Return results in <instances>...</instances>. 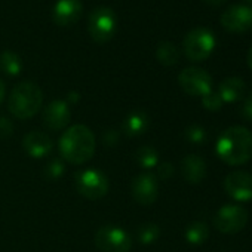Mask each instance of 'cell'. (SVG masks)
Returning <instances> with one entry per match:
<instances>
[{"mask_svg":"<svg viewBox=\"0 0 252 252\" xmlns=\"http://www.w3.org/2000/svg\"><path fill=\"white\" fill-rule=\"evenodd\" d=\"M217 155L230 166L248 163L252 159V132L245 126H230L217 141Z\"/></svg>","mask_w":252,"mask_h":252,"instance_id":"obj_1","label":"cell"},{"mask_svg":"<svg viewBox=\"0 0 252 252\" xmlns=\"http://www.w3.org/2000/svg\"><path fill=\"white\" fill-rule=\"evenodd\" d=\"M60 150L63 158L74 165L88 162L95 152V138L89 128L76 125L67 129L60 140Z\"/></svg>","mask_w":252,"mask_h":252,"instance_id":"obj_2","label":"cell"},{"mask_svg":"<svg viewBox=\"0 0 252 252\" xmlns=\"http://www.w3.org/2000/svg\"><path fill=\"white\" fill-rule=\"evenodd\" d=\"M43 102L40 88L32 82H23L14 88L9 98V108L18 119L33 117Z\"/></svg>","mask_w":252,"mask_h":252,"instance_id":"obj_3","label":"cell"},{"mask_svg":"<svg viewBox=\"0 0 252 252\" xmlns=\"http://www.w3.org/2000/svg\"><path fill=\"white\" fill-rule=\"evenodd\" d=\"M215 36L209 29L197 27L187 33L183 42V49L190 61H205L215 49Z\"/></svg>","mask_w":252,"mask_h":252,"instance_id":"obj_4","label":"cell"},{"mask_svg":"<svg viewBox=\"0 0 252 252\" xmlns=\"http://www.w3.org/2000/svg\"><path fill=\"white\" fill-rule=\"evenodd\" d=\"M88 29L96 43H105L117 30V17L113 9L107 6H98L89 14Z\"/></svg>","mask_w":252,"mask_h":252,"instance_id":"obj_5","label":"cell"},{"mask_svg":"<svg viewBox=\"0 0 252 252\" xmlns=\"http://www.w3.org/2000/svg\"><path fill=\"white\" fill-rule=\"evenodd\" d=\"M246 222H248V211L240 205L221 206L214 217L215 228L225 234H233L243 230Z\"/></svg>","mask_w":252,"mask_h":252,"instance_id":"obj_6","label":"cell"},{"mask_svg":"<svg viewBox=\"0 0 252 252\" xmlns=\"http://www.w3.org/2000/svg\"><path fill=\"white\" fill-rule=\"evenodd\" d=\"M95 242L102 252H129L132 246L129 234L114 225L101 227L96 231Z\"/></svg>","mask_w":252,"mask_h":252,"instance_id":"obj_7","label":"cell"},{"mask_svg":"<svg viewBox=\"0 0 252 252\" xmlns=\"http://www.w3.org/2000/svg\"><path fill=\"white\" fill-rule=\"evenodd\" d=\"M178 82L183 91L193 96H203L212 91L211 76L199 67L184 68L178 76Z\"/></svg>","mask_w":252,"mask_h":252,"instance_id":"obj_8","label":"cell"},{"mask_svg":"<svg viewBox=\"0 0 252 252\" xmlns=\"http://www.w3.org/2000/svg\"><path fill=\"white\" fill-rule=\"evenodd\" d=\"M77 190L88 199H101L108 190V181L102 172L86 169L77 175Z\"/></svg>","mask_w":252,"mask_h":252,"instance_id":"obj_9","label":"cell"},{"mask_svg":"<svg viewBox=\"0 0 252 252\" xmlns=\"http://www.w3.org/2000/svg\"><path fill=\"white\" fill-rule=\"evenodd\" d=\"M225 193L236 202L252 199V174L246 171H233L224 180Z\"/></svg>","mask_w":252,"mask_h":252,"instance_id":"obj_10","label":"cell"},{"mask_svg":"<svg viewBox=\"0 0 252 252\" xmlns=\"http://www.w3.org/2000/svg\"><path fill=\"white\" fill-rule=\"evenodd\" d=\"M220 23L230 33H243L248 29H251L252 11L245 5L230 6L221 14Z\"/></svg>","mask_w":252,"mask_h":252,"instance_id":"obj_11","label":"cell"},{"mask_svg":"<svg viewBox=\"0 0 252 252\" xmlns=\"http://www.w3.org/2000/svg\"><path fill=\"white\" fill-rule=\"evenodd\" d=\"M132 194L141 205H152L158 199V181L152 174H143L132 183Z\"/></svg>","mask_w":252,"mask_h":252,"instance_id":"obj_12","label":"cell"},{"mask_svg":"<svg viewBox=\"0 0 252 252\" xmlns=\"http://www.w3.org/2000/svg\"><path fill=\"white\" fill-rule=\"evenodd\" d=\"M82 11L80 0H58L54 6L52 18L58 26H70L79 21Z\"/></svg>","mask_w":252,"mask_h":252,"instance_id":"obj_13","label":"cell"},{"mask_svg":"<svg viewBox=\"0 0 252 252\" xmlns=\"http://www.w3.org/2000/svg\"><path fill=\"white\" fill-rule=\"evenodd\" d=\"M43 122L49 129L58 131L70 122V108L64 101L51 102L43 113Z\"/></svg>","mask_w":252,"mask_h":252,"instance_id":"obj_14","label":"cell"},{"mask_svg":"<svg viewBox=\"0 0 252 252\" xmlns=\"http://www.w3.org/2000/svg\"><path fill=\"white\" fill-rule=\"evenodd\" d=\"M181 174L190 184H199L206 177V163L197 155H189L181 162Z\"/></svg>","mask_w":252,"mask_h":252,"instance_id":"obj_15","label":"cell"},{"mask_svg":"<svg viewBox=\"0 0 252 252\" xmlns=\"http://www.w3.org/2000/svg\"><path fill=\"white\" fill-rule=\"evenodd\" d=\"M24 149L33 158H43L52 149V140L43 132H30L24 138Z\"/></svg>","mask_w":252,"mask_h":252,"instance_id":"obj_16","label":"cell"},{"mask_svg":"<svg viewBox=\"0 0 252 252\" xmlns=\"http://www.w3.org/2000/svg\"><path fill=\"white\" fill-rule=\"evenodd\" d=\"M245 94V82L240 77H227L218 86V95L222 102H236Z\"/></svg>","mask_w":252,"mask_h":252,"instance_id":"obj_17","label":"cell"},{"mask_svg":"<svg viewBox=\"0 0 252 252\" xmlns=\"http://www.w3.org/2000/svg\"><path fill=\"white\" fill-rule=\"evenodd\" d=\"M0 70L8 76H18L23 70L21 58L12 51L2 52L0 54Z\"/></svg>","mask_w":252,"mask_h":252,"instance_id":"obj_18","label":"cell"},{"mask_svg":"<svg viewBox=\"0 0 252 252\" xmlns=\"http://www.w3.org/2000/svg\"><path fill=\"white\" fill-rule=\"evenodd\" d=\"M156 57L160 64L166 67H172L178 63L180 60V52L177 46L171 42H160L158 49H156Z\"/></svg>","mask_w":252,"mask_h":252,"instance_id":"obj_19","label":"cell"},{"mask_svg":"<svg viewBox=\"0 0 252 252\" xmlns=\"http://www.w3.org/2000/svg\"><path fill=\"white\" fill-rule=\"evenodd\" d=\"M147 116L143 111L132 113L125 122V132L129 135H140L147 129Z\"/></svg>","mask_w":252,"mask_h":252,"instance_id":"obj_20","label":"cell"},{"mask_svg":"<svg viewBox=\"0 0 252 252\" xmlns=\"http://www.w3.org/2000/svg\"><path fill=\"white\" fill-rule=\"evenodd\" d=\"M208 236H209V228L202 221L191 222L187 227V230H186V239L191 245H200V243H203L208 239Z\"/></svg>","mask_w":252,"mask_h":252,"instance_id":"obj_21","label":"cell"},{"mask_svg":"<svg viewBox=\"0 0 252 252\" xmlns=\"http://www.w3.org/2000/svg\"><path fill=\"white\" fill-rule=\"evenodd\" d=\"M137 159L144 168H155L158 165V152L152 147H141L137 153Z\"/></svg>","mask_w":252,"mask_h":252,"instance_id":"obj_22","label":"cell"},{"mask_svg":"<svg viewBox=\"0 0 252 252\" xmlns=\"http://www.w3.org/2000/svg\"><path fill=\"white\" fill-rule=\"evenodd\" d=\"M160 230L156 224H144L138 228V239L143 243H152L158 240Z\"/></svg>","mask_w":252,"mask_h":252,"instance_id":"obj_23","label":"cell"},{"mask_svg":"<svg viewBox=\"0 0 252 252\" xmlns=\"http://www.w3.org/2000/svg\"><path fill=\"white\" fill-rule=\"evenodd\" d=\"M202 104H203V107H205L206 110L217 111V110H220V108L222 107L224 102H222L221 96L218 95V92L211 91L209 94H206V95L202 96Z\"/></svg>","mask_w":252,"mask_h":252,"instance_id":"obj_24","label":"cell"},{"mask_svg":"<svg viewBox=\"0 0 252 252\" xmlns=\"http://www.w3.org/2000/svg\"><path fill=\"white\" fill-rule=\"evenodd\" d=\"M186 137L190 143L193 144H202L206 138V134H205V129L199 125H191L187 128L186 131Z\"/></svg>","mask_w":252,"mask_h":252,"instance_id":"obj_25","label":"cell"},{"mask_svg":"<svg viewBox=\"0 0 252 252\" xmlns=\"http://www.w3.org/2000/svg\"><path fill=\"white\" fill-rule=\"evenodd\" d=\"M242 116L246 117L248 120H252V91L249 92V95H248V96L245 98V101H243Z\"/></svg>","mask_w":252,"mask_h":252,"instance_id":"obj_26","label":"cell"},{"mask_svg":"<svg viewBox=\"0 0 252 252\" xmlns=\"http://www.w3.org/2000/svg\"><path fill=\"white\" fill-rule=\"evenodd\" d=\"M172 174H174V168L171 163H163L158 168V175L160 180H168L172 177Z\"/></svg>","mask_w":252,"mask_h":252,"instance_id":"obj_27","label":"cell"},{"mask_svg":"<svg viewBox=\"0 0 252 252\" xmlns=\"http://www.w3.org/2000/svg\"><path fill=\"white\" fill-rule=\"evenodd\" d=\"M12 132V123L6 117H0V137H9Z\"/></svg>","mask_w":252,"mask_h":252,"instance_id":"obj_28","label":"cell"},{"mask_svg":"<svg viewBox=\"0 0 252 252\" xmlns=\"http://www.w3.org/2000/svg\"><path fill=\"white\" fill-rule=\"evenodd\" d=\"M48 171H49V175H51V177L57 178V177H60V175L63 174L64 166H63V163H60L58 160H54V162L48 166Z\"/></svg>","mask_w":252,"mask_h":252,"instance_id":"obj_29","label":"cell"},{"mask_svg":"<svg viewBox=\"0 0 252 252\" xmlns=\"http://www.w3.org/2000/svg\"><path fill=\"white\" fill-rule=\"evenodd\" d=\"M205 2L209 3V5H212V6H220V5L225 3L227 0H205Z\"/></svg>","mask_w":252,"mask_h":252,"instance_id":"obj_30","label":"cell"},{"mask_svg":"<svg viewBox=\"0 0 252 252\" xmlns=\"http://www.w3.org/2000/svg\"><path fill=\"white\" fill-rule=\"evenodd\" d=\"M246 63H248L249 68L252 70V46H251V49L248 51V55H246Z\"/></svg>","mask_w":252,"mask_h":252,"instance_id":"obj_31","label":"cell"},{"mask_svg":"<svg viewBox=\"0 0 252 252\" xmlns=\"http://www.w3.org/2000/svg\"><path fill=\"white\" fill-rule=\"evenodd\" d=\"M3 96H5V83L2 82V79H0V102H2Z\"/></svg>","mask_w":252,"mask_h":252,"instance_id":"obj_32","label":"cell"},{"mask_svg":"<svg viewBox=\"0 0 252 252\" xmlns=\"http://www.w3.org/2000/svg\"><path fill=\"white\" fill-rule=\"evenodd\" d=\"M246 2H252V0H246Z\"/></svg>","mask_w":252,"mask_h":252,"instance_id":"obj_33","label":"cell"},{"mask_svg":"<svg viewBox=\"0 0 252 252\" xmlns=\"http://www.w3.org/2000/svg\"><path fill=\"white\" fill-rule=\"evenodd\" d=\"M251 11H252V9H251ZM251 29H252V23H251Z\"/></svg>","mask_w":252,"mask_h":252,"instance_id":"obj_34","label":"cell"}]
</instances>
